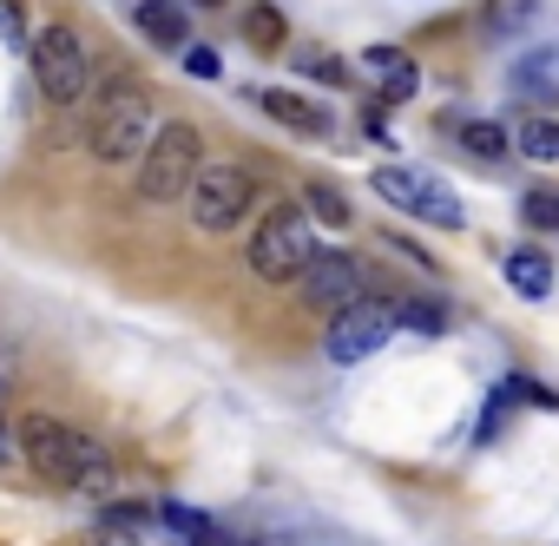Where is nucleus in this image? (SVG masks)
Masks as SVG:
<instances>
[{
    "instance_id": "1",
    "label": "nucleus",
    "mask_w": 559,
    "mask_h": 546,
    "mask_svg": "<svg viewBox=\"0 0 559 546\" xmlns=\"http://www.w3.org/2000/svg\"><path fill=\"white\" fill-rule=\"evenodd\" d=\"M14 441H21V461L53 487H99L112 474V454L93 435H80V428H67L53 415H27Z\"/></svg>"
},
{
    "instance_id": "2",
    "label": "nucleus",
    "mask_w": 559,
    "mask_h": 546,
    "mask_svg": "<svg viewBox=\"0 0 559 546\" xmlns=\"http://www.w3.org/2000/svg\"><path fill=\"white\" fill-rule=\"evenodd\" d=\"M152 132H158V112H152V93L139 80H119L112 93H99V106L86 119V145L106 165H139Z\"/></svg>"
},
{
    "instance_id": "3",
    "label": "nucleus",
    "mask_w": 559,
    "mask_h": 546,
    "mask_svg": "<svg viewBox=\"0 0 559 546\" xmlns=\"http://www.w3.org/2000/svg\"><path fill=\"white\" fill-rule=\"evenodd\" d=\"M198 171H204V139H198V126L165 119V126L152 132L145 158H139V198H145V204H178Z\"/></svg>"
},
{
    "instance_id": "4",
    "label": "nucleus",
    "mask_w": 559,
    "mask_h": 546,
    "mask_svg": "<svg viewBox=\"0 0 559 546\" xmlns=\"http://www.w3.org/2000/svg\"><path fill=\"white\" fill-rule=\"evenodd\" d=\"M317 224L304 217V211H270L257 230H250V270H257V277L263 284H297L304 277V270L317 263Z\"/></svg>"
},
{
    "instance_id": "5",
    "label": "nucleus",
    "mask_w": 559,
    "mask_h": 546,
    "mask_svg": "<svg viewBox=\"0 0 559 546\" xmlns=\"http://www.w3.org/2000/svg\"><path fill=\"white\" fill-rule=\"evenodd\" d=\"M27 60H34V80H40V93H47V106H80L86 99V86H93V67H86V47H80V34L73 27H40L34 40H27Z\"/></svg>"
},
{
    "instance_id": "6",
    "label": "nucleus",
    "mask_w": 559,
    "mask_h": 546,
    "mask_svg": "<svg viewBox=\"0 0 559 546\" xmlns=\"http://www.w3.org/2000/svg\"><path fill=\"white\" fill-rule=\"evenodd\" d=\"M250 204H257V178H250L243 165H204V171L191 178V191H185V211H191V224H198L204 237L237 230V224L250 217Z\"/></svg>"
},
{
    "instance_id": "7",
    "label": "nucleus",
    "mask_w": 559,
    "mask_h": 546,
    "mask_svg": "<svg viewBox=\"0 0 559 546\" xmlns=\"http://www.w3.org/2000/svg\"><path fill=\"white\" fill-rule=\"evenodd\" d=\"M376 198H389L395 211H408V217H428V224H441V230H461V224H467V211H461L454 185H448V178H435V171L382 165V171H376Z\"/></svg>"
},
{
    "instance_id": "8",
    "label": "nucleus",
    "mask_w": 559,
    "mask_h": 546,
    "mask_svg": "<svg viewBox=\"0 0 559 546\" xmlns=\"http://www.w3.org/2000/svg\"><path fill=\"white\" fill-rule=\"evenodd\" d=\"M402 330V304H389V297H356L343 317H330V336H323V349H330V363H362V356H376L389 336Z\"/></svg>"
},
{
    "instance_id": "9",
    "label": "nucleus",
    "mask_w": 559,
    "mask_h": 546,
    "mask_svg": "<svg viewBox=\"0 0 559 546\" xmlns=\"http://www.w3.org/2000/svg\"><path fill=\"white\" fill-rule=\"evenodd\" d=\"M297 290H304V304L310 310H323V317H343L356 297H362V263L349 257V250H317V263L297 277Z\"/></svg>"
},
{
    "instance_id": "10",
    "label": "nucleus",
    "mask_w": 559,
    "mask_h": 546,
    "mask_svg": "<svg viewBox=\"0 0 559 546\" xmlns=\"http://www.w3.org/2000/svg\"><path fill=\"white\" fill-rule=\"evenodd\" d=\"M362 73L376 80V93H382L389 106H402V99L421 93V67H415L402 47H369V54H362Z\"/></svg>"
},
{
    "instance_id": "11",
    "label": "nucleus",
    "mask_w": 559,
    "mask_h": 546,
    "mask_svg": "<svg viewBox=\"0 0 559 546\" xmlns=\"http://www.w3.org/2000/svg\"><path fill=\"white\" fill-rule=\"evenodd\" d=\"M257 106H263L270 119H284L290 132H310V139H317V132H330V112H323V106H317L310 93H284V86H257Z\"/></svg>"
},
{
    "instance_id": "12",
    "label": "nucleus",
    "mask_w": 559,
    "mask_h": 546,
    "mask_svg": "<svg viewBox=\"0 0 559 546\" xmlns=\"http://www.w3.org/2000/svg\"><path fill=\"white\" fill-rule=\"evenodd\" d=\"M507 284H513L520 297H546V290H552V263H546V250H513V257H507Z\"/></svg>"
},
{
    "instance_id": "13",
    "label": "nucleus",
    "mask_w": 559,
    "mask_h": 546,
    "mask_svg": "<svg viewBox=\"0 0 559 546\" xmlns=\"http://www.w3.org/2000/svg\"><path fill=\"white\" fill-rule=\"evenodd\" d=\"M139 27L158 40V47H185L191 34H185V8H178V0H145V8H139Z\"/></svg>"
},
{
    "instance_id": "14",
    "label": "nucleus",
    "mask_w": 559,
    "mask_h": 546,
    "mask_svg": "<svg viewBox=\"0 0 559 546\" xmlns=\"http://www.w3.org/2000/svg\"><path fill=\"white\" fill-rule=\"evenodd\" d=\"M461 152H467V158H480V165H500L513 145H507V132H500L493 119H474V126H461Z\"/></svg>"
},
{
    "instance_id": "15",
    "label": "nucleus",
    "mask_w": 559,
    "mask_h": 546,
    "mask_svg": "<svg viewBox=\"0 0 559 546\" xmlns=\"http://www.w3.org/2000/svg\"><path fill=\"white\" fill-rule=\"evenodd\" d=\"M513 145H520L526 158H539V165H552V158H559V119H520V132H513Z\"/></svg>"
},
{
    "instance_id": "16",
    "label": "nucleus",
    "mask_w": 559,
    "mask_h": 546,
    "mask_svg": "<svg viewBox=\"0 0 559 546\" xmlns=\"http://www.w3.org/2000/svg\"><path fill=\"white\" fill-rule=\"evenodd\" d=\"M243 34H250V47H257V54L284 47V14H276V8H250V14H243Z\"/></svg>"
},
{
    "instance_id": "17",
    "label": "nucleus",
    "mask_w": 559,
    "mask_h": 546,
    "mask_svg": "<svg viewBox=\"0 0 559 546\" xmlns=\"http://www.w3.org/2000/svg\"><path fill=\"white\" fill-rule=\"evenodd\" d=\"M520 217H526L533 230H559V191H526V198H520Z\"/></svg>"
},
{
    "instance_id": "18",
    "label": "nucleus",
    "mask_w": 559,
    "mask_h": 546,
    "mask_svg": "<svg viewBox=\"0 0 559 546\" xmlns=\"http://www.w3.org/2000/svg\"><path fill=\"white\" fill-rule=\"evenodd\" d=\"M402 323H408V330H428V336H441V330H448V310L415 297V304H402Z\"/></svg>"
},
{
    "instance_id": "19",
    "label": "nucleus",
    "mask_w": 559,
    "mask_h": 546,
    "mask_svg": "<svg viewBox=\"0 0 559 546\" xmlns=\"http://www.w3.org/2000/svg\"><path fill=\"white\" fill-rule=\"evenodd\" d=\"M533 21V0H493V34H513V27H526Z\"/></svg>"
},
{
    "instance_id": "20",
    "label": "nucleus",
    "mask_w": 559,
    "mask_h": 546,
    "mask_svg": "<svg viewBox=\"0 0 559 546\" xmlns=\"http://www.w3.org/2000/svg\"><path fill=\"white\" fill-rule=\"evenodd\" d=\"M310 211H317L323 224H349V204H343L336 191H323V185H310Z\"/></svg>"
},
{
    "instance_id": "21",
    "label": "nucleus",
    "mask_w": 559,
    "mask_h": 546,
    "mask_svg": "<svg viewBox=\"0 0 559 546\" xmlns=\"http://www.w3.org/2000/svg\"><path fill=\"white\" fill-rule=\"evenodd\" d=\"M185 73H191V80H217V73H224V60H217L211 47H185Z\"/></svg>"
},
{
    "instance_id": "22",
    "label": "nucleus",
    "mask_w": 559,
    "mask_h": 546,
    "mask_svg": "<svg viewBox=\"0 0 559 546\" xmlns=\"http://www.w3.org/2000/svg\"><path fill=\"white\" fill-rule=\"evenodd\" d=\"M297 67H304L310 80H330V86L343 80V60H330V54H297Z\"/></svg>"
},
{
    "instance_id": "23",
    "label": "nucleus",
    "mask_w": 559,
    "mask_h": 546,
    "mask_svg": "<svg viewBox=\"0 0 559 546\" xmlns=\"http://www.w3.org/2000/svg\"><path fill=\"white\" fill-rule=\"evenodd\" d=\"M86 546H139V539H132V526H93Z\"/></svg>"
},
{
    "instance_id": "24",
    "label": "nucleus",
    "mask_w": 559,
    "mask_h": 546,
    "mask_svg": "<svg viewBox=\"0 0 559 546\" xmlns=\"http://www.w3.org/2000/svg\"><path fill=\"white\" fill-rule=\"evenodd\" d=\"M14 454H21V441H14V428H8V422H0V461H14Z\"/></svg>"
},
{
    "instance_id": "25",
    "label": "nucleus",
    "mask_w": 559,
    "mask_h": 546,
    "mask_svg": "<svg viewBox=\"0 0 559 546\" xmlns=\"http://www.w3.org/2000/svg\"><path fill=\"white\" fill-rule=\"evenodd\" d=\"M198 8H224V0H198Z\"/></svg>"
}]
</instances>
